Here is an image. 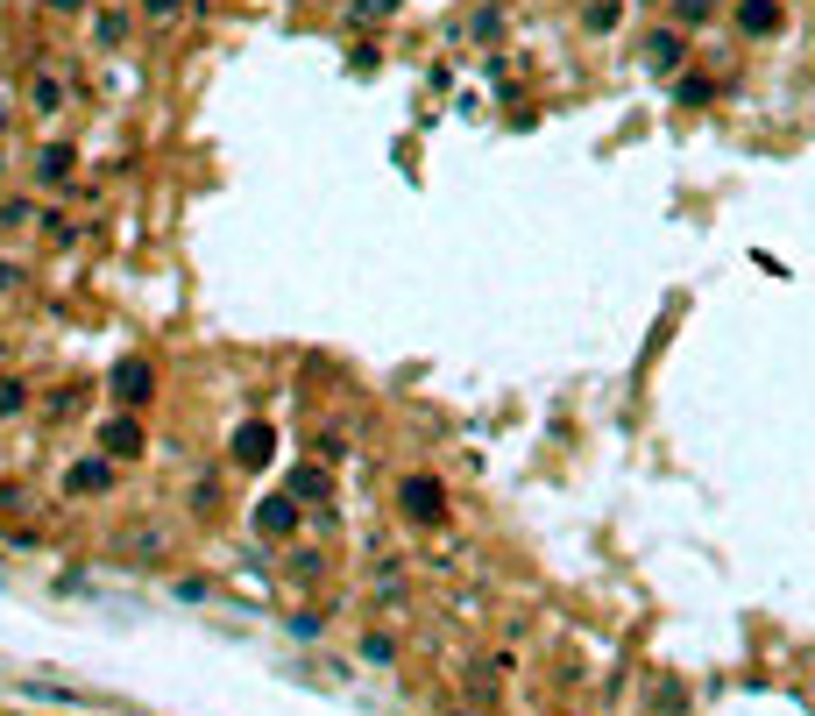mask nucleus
<instances>
[{
	"instance_id": "f257e3e1",
	"label": "nucleus",
	"mask_w": 815,
	"mask_h": 716,
	"mask_svg": "<svg viewBox=\"0 0 815 716\" xmlns=\"http://www.w3.org/2000/svg\"><path fill=\"white\" fill-rule=\"evenodd\" d=\"M397 511L412 525H447V483H440V475H404V483H397Z\"/></svg>"
},
{
	"instance_id": "f03ea898",
	"label": "nucleus",
	"mask_w": 815,
	"mask_h": 716,
	"mask_svg": "<svg viewBox=\"0 0 815 716\" xmlns=\"http://www.w3.org/2000/svg\"><path fill=\"white\" fill-rule=\"evenodd\" d=\"M645 71H652V78H681V71H688V36H681V22L645 29Z\"/></svg>"
},
{
	"instance_id": "7ed1b4c3",
	"label": "nucleus",
	"mask_w": 815,
	"mask_h": 716,
	"mask_svg": "<svg viewBox=\"0 0 815 716\" xmlns=\"http://www.w3.org/2000/svg\"><path fill=\"white\" fill-rule=\"evenodd\" d=\"M730 22H738L745 43H773L780 22H787V8H780V0H738V15H730Z\"/></svg>"
},
{
	"instance_id": "20e7f679",
	"label": "nucleus",
	"mask_w": 815,
	"mask_h": 716,
	"mask_svg": "<svg viewBox=\"0 0 815 716\" xmlns=\"http://www.w3.org/2000/svg\"><path fill=\"white\" fill-rule=\"evenodd\" d=\"M107 390L121 397V405H149V397H156V369H149L142 355H128V362H114V376H107Z\"/></svg>"
},
{
	"instance_id": "39448f33",
	"label": "nucleus",
	"mask_w": 815,
	"mask_h": 716,
	"mask_svg": "<svg viewBox=\"0 0 815 716\" xmlns=\"http://www.w3.org/2000/svg\"><path fill=\"white\" fill-rule=\"evenodd\" d=\"M142 447H149V433H142V419H135V412H121V419H107V426H100V454H107V461H135Z\"/></svg>"
},
{
	"instance_id": "423d86ee",
	"label": "nucleus",
	"mask_w": 815,
	"mask_h": 716,
	"mask_svg": "<svg viewBox=\"0 0 815 716\" xmlns=\"http://www.w3.org/2000/svg\"><path fill=\"white\" fill-rule=\"evenodd\" d=\"M64 490H71V497H100V490H114V461H107V454L71 461V468H64Z\"/></svg>"
},
{
	"instance_id": "0eeeda50",
	"label": "nucleus",
	"mask_w": 815,
	"mask_h": 716,
	"mask_svg": "<svg viewBox=\"0 0 815 716\" xmlns=\"http://www.w3.org/2000/svg\"><path fill=\"white\" fill-rule=\"evenodd\" d=\"M64 107H71V86H64V71H36V78H29V114L57 121Z\"/></svg>"
},
{
	"instance_id": "6e6552de",
	"label": "nucleus",
	"mask_w": 815,
	"mask_h": 716,
	"mask_svg": "<svg viewBox=\"0 0 815 716\" xmlns=\"http://www.w3.org/2000/svg\"><path fill=\"white\" fill-rule=\"evenodd\" d=\"M29 171H36V185H71V171H78V149H71V142H43Z\"/></svg>"
},
{
	"instance_id": "1a4fd4ad",
	"label": "nucleus",
	"mask_w": 815,
	"mask_h": 716,
	"mask_svg": "<svg viewBox=\"0 0 815 716\" xmlns=\"http://www.w3.org/2000/svg\"><path fill=\"white\" fill-rule=\"evenodd\" d=\"M270 454H277V433H270L263 419H249V426L234 433V468H263Z\"/></svg>"
},
{
	"instance_id": "9d476101",
	"label": "nucleus",
	"mask_w": 815,
	"mask_h": 716,
	"mask_svg": "<svg viewBox=\"0 0 815 716\" xmlns=\"http://www.w3.org/2000/svg\"><path fill=\"white\" fill-rule=\"evenodd\" d=\"M128 29H135V15H128V8H93V50H121V43H128Z\"/></svg>"
},
{
	"instance_id": "9b49d317",
	"label": "nucleus",
	"mask_w": 815,
	"mask_h": 716,
	"mask_svg": "<svg viewBox=\"0 0 815 716\" xmlns=\"http://www.w3.org/2000/svg\"><path fill=\"white\" fill-rule=\"evenodd\" d=\"M291 525H298V497H263V504H256V532L284 539Z\"/></svg>"
},
{
	"instance_id": "f8f14e48",
	"label": "nucleus",
	"mask_w": 815,
	"mask_h": 716,
	"mask_svg": "<svg viewBox=\"0 0 815 716\" xmlns=\"http://www.w3.org/2000/svg\"><path fill=\"white\" fill-rule=\"evenodd\" d=\"M617 22H624V0H582V29L589 36H610Z\"/></svg>"
},
{
	"instance_id": "ddd939ff",
	"label": "nucleus",
	"mask_w": 815,
	"mask_h": 716,
	"mask_svg": "<svg viewBox=\"0 0 815 716\" xmlns=\"http://www.w3.org/2000/svg\"><path fill=\"white\" fill-rule=\"evenodd\" d=\"M185 8H192V0H135V15H142L149 29H171V22H178Z\"/></svg>"
},
{
	"instance_id": "4468645a",
	"label": "nucleus",
	"mask_w": 815,
	"mask_h": 716,
	"mask_svg": "<svg viewBox=\"0 0 815 716\" xmlns=\"http://www.w3.org/2000/svg\"><path fill=\"white\" fill-rule=\"evenodd\" d=\"M291 497H298V511L305 504H326V468H298L291 475Z\"/></svg>"
},
{
	"instance_id": "2eb2a0df",
	"label": "nucleus",
	"mask_w": 815,
	"mask_h": 716,
	"mask_svg": "<svg viewBox=\"0 0 815 716\" xmlns=\"http://www.w3.org/2000/svg\"><path fill=\"white\" fill-rule=\"evenodd\" d=\"M15 412H29V383L22 376H0V419H15Z\"/></svg>"
},
{
	"instance_id": "dca6fc26",
	"label": "nucleus",
	"mask_w": 815,
	"mask_h": 716,
	"mask_svg": "<svg viewBox=\"0 0 815 716\" xmlns=\"http://www.w3.org/2000/svg\"><path fill=\"white\" fill-rule=\"evenodd\" d=\"M362 660H369V667H390V660H397V639H383V631H369V639H362Z\"/></svg>"
},
{
	"instance_id": "f3484780",
	"label": "nucleus",
	"mask_w": 815,
	"mask_h": 716,
	"mask_svg": "<svg viewBox=\"0 0 815 716\" xmlns=\"http://www.w3.org/2000/svg\"><path fill=\"white\" fill-rule=\"evenodd\" d=\"M36 220V199H0V227H29Z\"/></svg>"
},
{
	"instance_id": "a211bd4d",
	"label": "nucleus",
	"mask_w": 815,
	"mask_h": 716,
	"mask_svg": "<svg viewBox=\"0 0 815 716\" xmlns=\"http://www.w3.org/2000/svg\"><path fill=\"white\" fill-rule=\"evenodd\" d=\"M100 0H43V15H57V22H78V15H93Z\"/></svg>"
},
{
	"instance_id": "6ab92c4d",
	"label": "nucleus",
	"mask_w": 815,
	"mask_h": 716,
	"mask_svg": "<svg viewBox=\"0 0 815 716\" xmlns=\"http://www.w3.org/2000/svg\"><path fill=\"white\" fill-rule=\"evenodd\" d=\"M709 15H716V0H674V22H688V29L709 22Z\"/></svg>"
},
{
	"instance_id": "aec40b11",
	"label": "nucleus",
	"mask_w": 815,
	"mask_h": 716,
	"mask_svg": "<svg viewBox=\"0 0 815 716\" xmlns=\"http://www.w3.org/2000/svg\"><path fill=\"white\" fill-rule=\"evenodd\" d=\"M681 100H688V107H709V100H716V86H709V78H695V71H688V78H681Z\"/></svg>"
},
{
	"instance_id": "412c9836",
	"label": "nucleus",
	"mask_w": 815,
	"mask_h": 716,
	"mask_svg": "<svg viewBox=\"0 0 815 716\" xmlns=\"http://www.w3.org/2000/svg\"><path fill=\"white\" fill-rule=\"evenodd\" d=\"M22 284H29V277H22V263H15V256H0V298H15Z\"/></svg>"
},
{
	"instance_id": "4be33fe9",
	"label": "nucleus",
	"mask_w": 815,
	"mask_h": 716,
	"mask_svg": "<svg viewBox=\"0 0 815 716\" xmlns=\"http://www.w3.org/2000/svg\"><path fill=\"white\" fill-rule=\"evenodd\" d=\"M390 8H397V0H355V8H348V15H355V22H383Z\"/></svg>"
},
{
	"instance_id": "5701e85b",
	"label": "nucleus",
	"mask_w": 815,
	"mask_h": 716,
	"mask_svg": "<svg viewBox=\"0 0 815 716\" xmlns=\"http://www.w3.org/2000/svg\"><path fill=\"white\" fill-rule=\"evenodd\" d=\"M8 121H15V107H8V100H0V135H8Z\"/></svg>"
},
{
	"instance_id": "b1692460",
	"label": "nucleus",
	"mask_w": 815,
	"mask_h": 716,
	"mask_svg": "<svg viewBox=\"0 0 815 716\" xmlns=\"http://www.w3.org/2000/svg\"><path fill=\"white\" fill-rule=\"evenodd\" d=\"M0 178H8V149H0Z\"/></svg>"
},
{
	"instance_id": "393cba45",
	"label": "nucleus",
	"mask_w": 815,
	"mask_h": 716,
	"mask_svg": "<svg viewBox=\"0 0 815 716\" xmlns=\"http://www.w3.org/2000/svg\"><path fill=\"white\" fill-rule=\"evenodd\" d=\"M454 716H475V709H454Z\"/></svg>"
}]
</instances>
